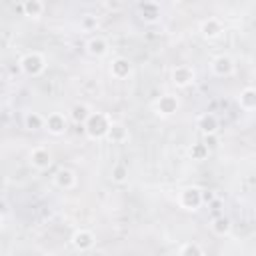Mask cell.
Wrapping results in <instances>:
<instances>
[{
  "label": "cell",
  "mask_w": 256,
  "mask_h": 256,
  "mask_svg": "<svg viewBox=\"0 0 256 256\" xmlns=\"http://www.w3.org/2000/svg\"><path fill=\"white\" fill-rule=\"evenodd\" d=\"M110 126H112V120H110L108 114H104V112H92L90 118L84 124V132H86L88 138L100 140V138H106L108 136Z\"/></svg>",
  "instance_id": "1"
},
{
  "label": "cell",
  "mask_w": 256,
  "mask_h": 256,
  "mask_svg": "<svg viewBox=\"0 0 256 256\" xmlns=\"http://www.w3.org/2000/svg\"><path fill=\"white\" fill-rule=\"evenodd\" d=\"M18 64H20V70L28 76H40L46 70V58L40 52H26Z\"/></svg>",
  "instance_id": "2"
},
{
  "label": "cell",
  "mask_w": 256,
  "mask_h": 256,
  "mask_svg": "<svg viewBox=\"0 0 256 256\" xmlns=\"http://www.w3.org/2000/svg\"><path fill=\"white\" fill-rule=\"evenodd\" d=\"M202 192H204V190H200L198 186H186V188L180 192V196H178L180 206H182L184 210H198V208L204 204Z\"/></svg>",
  "instance_id": "3"
},
{
  "label": "cell",
  "mask_w": 256,
  "mask_h": 256,
  "mask_svg": "<svg viewBox=\"0 0 256 256\" xmlns=\"http://www.w3.org/2000/svg\"><path fill=\"white\" fill-rule=\"evenodd\" d=\"M178 108H180V102H178V98H176L174 94H164V96H160L158 102H156V114H158V116H164V118L176 114Z\"/></svg>",
  "instance_id": "4"
},
{
  "label": "cell",
  "mask_w": 256,
  "mask_h": 256,
  "mask_svg": "<svg viewBox=\"0 0 256 256\" xmlns=\"http://www.w3.org/2000/svg\"><path fill=\"white\" fill-rule=\"evenodd\" d=\"M172 82H174L178 88L190 86V84L194 82V70H192V66H188V64L176 66V68L172 70Z\"/></svg>",
  "instance_id": "5"
},
{
  "label": "cell",
  "mask_w": 256,
  "mask_h": 256,
  "mask_svg": "<svg viewBox=\"0 0 256 256\" xmlns=\"http://www.w3.org/2000/svg\"><path fill=\"white\" fill-rule=\"evenodd\" d=\"M30 164H32L36 170H46V168H50V164H52V154H50V150L44 148V146L34 148V150L30 152Z\"/></svg>",
  "instance_id": "6"
},
{
  "label": "cell",
  "mask_w": 256,
  "mask_h": 256,
  "mask_svg": "<svg viewBox=\"0 0 256 256\" xmlns=\"http://www.w3.org/2000/svg\"><path fill=\"white\" fill-rule=\"evenodd\" d=\"M72 246L76 248V250H80V252H84V250H90L92 246H94V242H96V238H94V234L90 232V230H86V228H80V230H76L74 234H72Z\"/></svg>",
  "instance_id": "7"
},
{
  "label": "cell",
  "mask_w": 256,
  "mask_h": 256,
  "mask_svg": "<svg viewBox=\"0 0 256 256\" xmlns=\"http://www.w3.org/2000/svg\"><path fill=\"white\" fill-rule=\"evenodd\" d=\"M212 72L216 76H230L234 72V60L226 54H220L212 60Z\"/></svg>",
  "instance_id": "8"
},
{
  "label": "cell",
  "mask_w": 256,
  "mask_h": 256,
  "mask_svg": "<svg viewBox=\"0 0 256 256\" xmlns=\"http://www.w3.org/2000/svg\"><path fill=\"white\" fill-rule=\"evenodd\" d=\"M130 72H132V62H130L128 58L118 56V58L112 60V64H110V74H112L114 78L122 80V78L130 76Z\"/></svg>",
  "instance_id": "9"
},
{
  "label": "cell",
  "mask_w": 256,
  "mask_h": 256,
  "mask_svg": "<svg viewBox=\"0 0 256 256\" xmlns=\"http://www.w3.org/2000/svg\"><path fill=\"white\" fill-rule=\"evenodd\" d=\"M46 130H48L50 134H54V136L64 134V130H66V116L60 114V112L48 114V116H46Z\"/></svg>",
  "instance_id": "10"
},
{
  "label": "cell",
  "mask_w": 256,
  "mask_h": 256,
  "mask_svg": "<svg viewBox=\"0 0 256 256\" xmlns=\"http://www.w3.org/2000/svg\"><path fill=\"white\" fill-rule=\"evenodd\" d=\"M200 32H202L204 38L212 40V38L220 36V32H222V22H220L218 18H206V20H202V24H200Z\"/></svg>",
  "instance_id": "11"
},
{
  "label": "cell",
  "mask_w": 256,
  "mask_h": 256,
  "mask_svg": "<svg viewBox=\"0 0 256 256\" xmlns=\"http://www.w3.org/2000/svg\"><path fill=\"white\" fill-rule=\"evenodd\" d=\"M54 184L58 188H62V190H70L76 184V174L72 170H68V168H60L56 172V176H54Z\"/></svg>",
  "instance_id": "12"
},
{
  "label": "cell",
  "mask_w": 256,
  "mask_h": 256,
  "mask_svg": "<svg viewBox=\"0 0 256 256\" xmlns=\"http://www.w3.org/2000/svg\"><path fill=\"white\" fill-rule=\"evenodd\" d=\"M198 128L202 130L204 136L206 134H216V130H218V118L214 114L206 112V114L198 116Z\"/></svg>",
  "instance_id": "13"
},
{
  "label": "cell",
  "mask_w": 256,
  "mask_h": 256,
  "mask_svg": "<svg viewBox=\"0 0 256 256\" xmlns=\"http://www.w3.org/2000/svg\"><path fill=\"white\" fill-rule=\"evenodd\" d=\"M238 104L242 110H256V88L254 86L244 88L238 96Z\"/></svg>",
  "instance_id": "14"
},
{
  "label": "cell",
  "mask_w": 256,
  "mask_h": 256,
  "mask_svg": "<svg viewBox=\"0 0 256 256\" xmlns=\"http://www.w3.org/2000/svg\"><path fill=\"white\" fill-rule=\"evenodd\" d=\"M106 138H108L110 142H114V144H122V142L128 140V128H126L124 124H120V122H112L110 132H108Z\"/></svg>",
  "instance_id": "15"
},
{
  "label": "cell",
  "mask_w": 256,
  "mask_h": 256,
  "mask_svg": "<svg viewBox=\"0 0 256 256\" xmlns=\"http://www.w3.org/2000/svg\"><path fill=\"white\" fill-rule=\"evenodd\" d=\"M20 10L24 12V16H30V18H40L42 12H44V4L40 0H24L20 4Z\"/></svg>",
  "instance_id": "16"
},
{
  "label": "cell",
  "mask_w": 256,
  "mask_h": 256,
  "mask_svg": "<svg viewBox=\"0 0 256 256\" xmlns=\"http://www.w3.org/2000/svg\"><path fill=\"white\" fill-rule=\"evenodd\" d=\"M86 50H88V54H92V56H104V54L108 52V42H106L102 36H94V38L88 40Z\"/></svg>",
  "instance_id": "17"
},
{
  "label": "cell",
  "mask_w": 256,
  "mask_h": 256,
  "mask_svg": "<svg viewBox=\"0 0 256 256\" xmlns=\"http://www.w3.org/2000/svg\"><path fill=\"white\" fill-rule=\"evenodd\" d=\"M90 114H92V112H90V108H88L86 104H74L72 110H70V118H72L76 124H82V126L86 124V120L90 118Z\"/></svg>",
  "instance_id": "18"
},
{
  "label": "cell",
  "mask_w": 256,
  "mask_h": 256,
  "mask_svg": "<svg viewBox=\"0 0 256 256\" xmlns=\"http://www.w3.org/2000/svg\"><path fill=\"white\" fill-rule=\"evenodd\" d=\"M140 12L146 22H156L160 16V6L156 2H144V4H140Z\"/></svg>",
  "instance_id": "19"
},
{
  "label": "cell",
  "mask_w": 256,
  "mask_h": 256,
  "mask_svg": "<svg viewBox=\"0 0 256 256\" xmlns=\"http://www.w3.org/2000/svg\"><path fill=\"white\" fill-rule=\"evenodd\" d=\"M24 126L28 130H40L46 126V118H42L38 112H26L24 114Z\"/></svg>",
  "instance_id": "20"
},
{
  "label": "cell",
  "mask_w": 256,
  "mask_h": 256,
  "mask_svg": "<svg viewBox=\"0 0 256 256\" xmlns=\"http://www.w3.org/2000/svg\"><path fill=\"white\" fill-rule=\"evenodd\" d=\"M208 154H210V148L204 144V142H196V144H192L190 146V150H188V156L192 158V160H206L208 158Z\"/></svg>",
  "instance_id": "21"
},
{
  "label": "cell",
  "mask_w": 256,
  "mask_h": 256,
  "mask_svg": "<svg viewBox=\"0 0 256 256\" xmlns=\"http://www.w3.org/2000/svg\"><path fill=\"white\" fill-rule=\"evenodd\" d=\"M230 228H232V224H230V220L226 216H218V218L212 220V232L216 236H226L230 232Z\"/></svg>",
  "instance_id": "22"
},
{
  "label": "cell",
  "mask_w": 256,
  "mask_h": 256,
  "mask_svg": "<svg viewBox=\"0 0 256 256\" xmlns=\"http://www.w3.org/2000/svg\"><path fill=\"white\" fill-rule=\"evenodd\" d=\"M126 178H128V168L124 164H114V168H112V180L118 182V184H122V182H126Z\"/></svg>",
  "instance_id": "23"
},
{
  "label": "cell",
  "mask_w": 256,
  "mask_h": 256,
  "mask_svg": "<svg viewBox=\"0 0 256 256\" xmlns=\"http://www.w3.org/2000/svg\"><path fill=\"white\" fill-rule=\"evenodd\" d=\"M180 256H204V252H202L200 244H196V242H188V244L182 246Z\"/></svg>",
  "instance_id": "24"
},
{
  "label": "cell",
  "mask_w": 256,
  "mask_h": 256,
  "mask_svg": "<svg viewBox=\"0 0 256 256\" xmlns=\"http://www.w3.org/2000/svg\"><path fill=\"white\" fill-rule=\"evenodd\" d=\"M98 26V20L94 18V16H84L82 18V28L84 30H92V28H96Z\"/></svg>",
  "instance_id": "25"
},
{
  "label": "cell",
  "mask_w": 256,
  "mask_h": 256,
  "mask_svg": "<svg viewBox=\"0 0 256 256\" xmlns=\"http://www.w3.org/2000/svg\"><path fill=\"white\" fill-rule=\"evenodd\" d=\"M202 142H204V144H206V146H208V148H210V150H212V148H216V146H218V138H216V134H206V136H204V140H202Z\"/></svg>",
  "instance_id": "26"
},
{
  "label": "cell",
  "mask_w": 256,
  "mask_h": 256,
  "mask_svg": "<svg viewBox=\"0 0 256 256\" xmlns=\"http://www.w3.org/2000/svg\"><path fill=\"white\" fill-rule=\"evenodd\" d=\"M212 198H214V194H212V192H202V200H204V202H210Z\"/></svg>",
  "instance_id": "27"
}]
</instances>
